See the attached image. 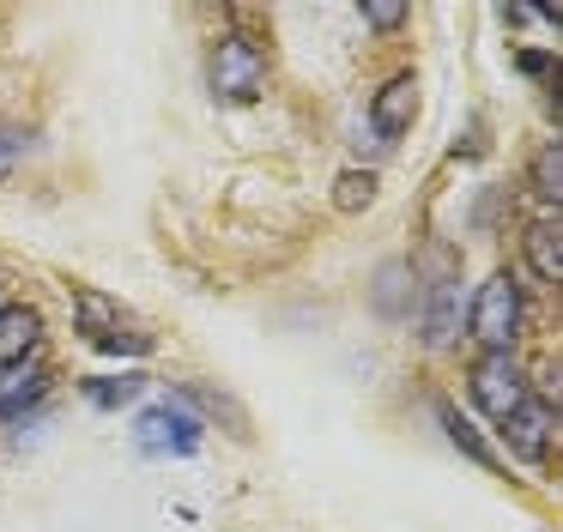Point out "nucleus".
I'll use <instances>...</instances> for the list:
<instances>
[{
	"mask_svg": "<svg viewBox=\"0 0 563 532\" xmlns=\"http://www.w3.org/2000/svg\"><path fill=\"white\" fill-rule=\"evenodd\" d=\"M261 85H267V55H261L255 36H243V31L219 36V48H212V91L224 103H255Z\"/></svg>",
	"mask_w": 563,
	"mask_h": 532,
	"instance_id": "nucleus-1",
	"label": "nucleus"
},
{
	"mask_svg": "<svg viewBox=\"0 0 563 532\" xmlns=\"http://www.w3.org/2000/svg\"><path fill=\"white\" fill-rule=\"evenodd\" d=\"M466 326H473V339L485 351H509L515 333H521V285H515L509 273L485 278V285H478V297H473Z\"/></svg>",
	"mask_w": 563,
	"mask_h": 532,
	"instance_id": "nucleus-2",
	"label": "nucleus"
},
{
	"mask_svg": "<svg viewBox=\"0 0 563 532\" xmlns=\"http://www.w3.org/2000/svg\"><path fill=\"white\" fill-rule=\"evenodd\" d=\"M473 399H478V411L485 418H509L515 406L527 399V375H521V363L509 357V351H485V357L473 363Z\"/></svg>",
	"mask_w": 563,
	"mask_h": 532,
	"instance_id": "nucleus-3",
	"label": "nucleus"
},
{
	"mask_svg": "<svg viewBox=\"0 0 563 532\" xmlns=\"http://www.w3.org/2000/svg\"><path fill=\"white\" fill-rule=\"evenodd\" d=\"M200 435H207V423L183 406H152V411H140V423H134V442L146 447V454H176V459L195 454Z\"/></svg>",
	"mask_w": 563,
	"mask_h": 532,
	"instance_id": "nucleus-4",
	"label": "nucleus"
},
{
	"mask_svg": "<svg viewBox=\"0 0 563 532\" xmlns=\"http://www.w3.org/2000/svg\"><path fill=\"white\" fill-rule=\"evenodd\" d=\"M551 399H533L527 394L521 406L503 418V442H509V454L515 459H527V466H545V454H551Z\"/></svg>",
	"mask_w": 563,
	"mask_h": 532,
	"instance_id": "nucleus-5",
	"label": "nucleus"
},
{
	"mask_svg": "<svg viewBox=\"0 0 563 532\" xmlns=\"http://www.w3.org/2000/svg\"><path fill=\"white\" fill-rule=\"evenodd\" d=\"M412 115H418V79L400 73V79H388L376 91V103H369V128H376L382 140H400V133L412 128Z\"/></svg>",
	"mask_w": 563,
	"mask_h": 532,
	"instance_id": "nucleus-6",
	"label": "nucleus"
},
{
	"mask_svg": "<svg viewBox=\"0 0 563 532\" xmlns=\"http://www.w3.org/2000/svg\"><path fill=\"white\" fill-rule=\"evenodd\" d=\"M37 339H43V314L31 309V302H7V309H0V369L25 363L31 351H37Z\"/></svg>",
	"mask_w": 563,
	"mask_h": 532,
	"instance_id": "nucleus-7",
	"label": "nucleus"
},
{
	"mask_svg": "<svg viewBox=\"0 0 563 532\" xmlns=\"http://www.w3.org/2000/svg\"><path fill=\"white\" fill-rule=\"evenodd\" d=\"M454 333H461V278H437L430 285V309H424V345L442 351V345H454Z\"/></svg>",
	"mask_w": 563,
	"mask_h": 532,
	"instance_id": "nucleus-8",
	"label": "nucleus"
},
{
	"mask_svg": "<svg viewBox=\"0 0 563 532\" xmlns=\"http://www.w3.org/2000/svg\"><path fill=\"white\" fill-rule=\"evenodd\" d=\"M527 266H533L545 285H563V230L551 224V218L527 224Z\"/></svg>",
	"mask_w": 563,
	"mask_h": 532,
	"instance_id": "nucleus-9",
	"label": "nucleus"
},
{
	"mask_svg": "<svg viewBox=\"0 0 563 532\" xmlns=\"http://www.w3.org/2000/svg\"><path fill=\"white\" fill-rule=\"evenodd\" d=\"M43 387H49V375H43V363H13V369L0 375V423L13 418V411H25L31 399H43Z\"/></svg>",
	"mask_w": 563,
	"mask_h": 532,
	"instance_id": "nucleus-10",
	"label": "nucleus"
},
{
	"mask_svg": "<svg viewBox=\"0 0 563 532\" xmlns=\"http://www.w3.org/2000/svg\"><path fill=\"white\" fill-rule=\"evenodd\" d=\"M74 314H79V326H86L91 345H98V339H110L115 326H122V309H115L103 290H74Z\"/></svg>",
	"mask_w": 563,
	"mask_h": 532,
	"instance_id": "nucleus-11",
	"label": "nucleus"
},
{
	"mask_svg": "<svg viewBox=\"0 0 563 532\" xmlns=\"http://www.w3.org/2000/svg\"><path fill=\"white\" fill-rule=\"evenodd\" d=\"M437 418H442V430H449V442L461 447L466 459H478V466H485V472H497V454H490V447H485V435H478L473 423H466L461 411L449 406V399H442V406H437Z\"/></svg>",
	"mask_w": 563,
	"mask_h": 532,
	"instance_id": "nucleus-12",
	"label": "nucleus"
},
{
	"mask_svg": "<svg viewBox=\"0 0 563 532\" xmlns=\"http://www.w3.org/2000/svg\"><path fill=\"white\" fill-rule=\"evenodd\" d=\"M140 387H146V375H98V381H86V399L98 411H115V406H128Z\"/></svg>",
	"mask_w": 563,
	"mask_h": 532,
	"instance_id": "nucleus-13",
	"label": "nucleus"
},
{
	"mask_svg": "<svg viewBox=\"0 0 563 532\" xmlns=\"http://www.w3.org/2000/svg\"><path fill=\"white\" fill-rule=\"evenodd\" d=\"M533 193L539 200H563V145L558 140L539 145V157H533Z\"/></svg>",
	"mask_w": 563,
	"mask_h": 532,
	"instance_id": "nucleus-14",
	"label": "nucleus"
},
{
	"mask_svg": "<svg viewBox=\"0 0 563 532\" xmlns=\"http://www.w3.org/2000/svg\"><path fill=\"white\" fill-rule=\"evenodd\" d=\"M369 200H376V176H369V169H345V176L333 181V206H340V212H364Z\"/></svg>",
	"mask_w": 563,
	"mask_h": 532,
	"instance_id": "nucleus-15",
	"label": "nucleus"
},
{
	"mask_svg": "<svg viewBox=\"0 0 563 532\" xmlns=\"http://www.w3.org/2000/svg\"><path fill=\"white\" fill-rule=\"evenodd\" d=\"M98 351H110V357H146V351H152V333H134V326H115L110 339H98Z\"/></svg>",
	"mask_w": 563,
	"mask_h": 532,
	"instance_id": "nucleus-16",
	"label": "nucleus"
},
{
	"mask_svg": "<svg viewBox=\"0 0 563 532\" xmlns=\"http://www.w3.org/2000/svg\"><path fill=\"white\" fill-rule=\"evenodd\" d=\"M400 285H406V266H382V285H376V309L382 314H400Z\"/></svg>",
	"mask_w": 563,
	"mask_h": 532,
	"instance_id": "nucleus-17",
	"label": "nucleus"
},
{
	"mask_svg": "<svg viewBox=\"0 0 563 532\" xmlns=\"http://www.w3.org/2000/svg\"><path fill=\"white\" fill-rule=\"evenodd\" d=\"M400 19H406L400 0H364V24H376V31H394Z\"/></svg>",
	"mask_w": 563,
	"mask_h": 532,
	"instance_id": "nucleus-18",
	"label": "nucleus"
},
{
	"mask_svg": "<svg viewBox=\"0 0 563 532\" xmlns=\"http://www.w3.org/2000/svg\"><path fill=\"white\" fill-rule=\"evenodd\" d=\"M521 73H551V60L539 55V48H527V55H521Z\"/></svg>",
	"mask_w": 563,
	"mask_h": 532,
	"instance_id": "nucleus-19",
	"label": "nucleus"
}]
</instances>
